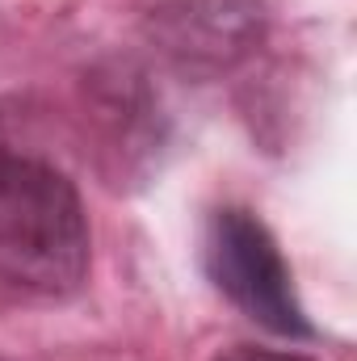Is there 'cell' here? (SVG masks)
<instances>
[{
	"mask_svg": "<svg viewBox=\"0 0 357 361\" xmlns=\"http://www.w3.org/2000/svg\"><path fill=\"white\" fill-rule=\"evenodd\" d=\"M214 361H311L303 353H290V349H261V345H231L227 353H219Z\"/></svg>",
	"mask_w": 357,
	"mask_h": 361,
	"instance_id": "277c9868",
	"label": "cell"
},
{
	"mask_svg": "<svg viewBox=\"0 0 357 361\" xmlns=\"http://www.w3.org/2000/svg\"><path fill=\"white\" fill-rule=\"evenodd\" d=\"M89 277V214L63 169L0 143V294L72 298Z\"/></svg>",
	"mask_w": 357,
	"mask_h": 361,
	"instance_id": "6da1fadb",
	"label": "cell"
},
{
	"mask_svg": "<svg viewBox=\"0 0 357 361\" xmlns=\"http://www.w3.org/2000/svg\"><path fill=\"white\" fill-rule=\"evenodd\" d=\"M152 42L189 72H219L244 59L261 38L257 0H173L147 21Z\"/></svg>",
	"mask_w": 357,
	"mask_h": 361,
	"instance_id": "3957f363",
	"label": "cell"
},
{
	"mask_svg": "<svg viewBox=\"0 0 357 361\" xmlns=\"http://www.w3.org/2000/svg\"><path fill=\"white\" fill-rule=\"evenodd\" d=\"M202 261H206L214 290L223 298H231L261 328L290 336V341L315 336V328L294 294V277L282 261V248L253 210H240V206L214 210L206 223Z\"/></svg>",
	"mask_w": 357,
	"mask_h": 361,
	"instance_id": "7a4b0ae2",
	"label": "cell"
}]
</instances>
